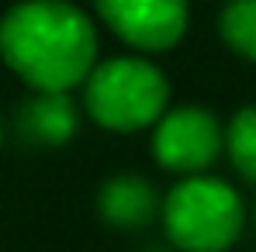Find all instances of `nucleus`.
Here are the masks:
<instances>
[{
    "instance_id": "nucleus-1",
    "label": "nucleus",
    "mask_w": 256,
    "mask_h": 252,
    "mask_svg": "<svg viewBox=\"0 0 256 252\" xmlns=\"http://www.w3.org/2000/svg\"><path fill=\"white\" fill-rule=\"evenodd\" d=\"M0 55L42 93H66L94 73L97 35L66 0H24L0 21Z\"/></svg>"
},
{
    "instance_id": "nucleus-2",
    "label": "nucleus",
    "mask_w": 256,
    "mask_h": 252,
    "mask_svg": "<svg viewBox=\"0 0 256 252\" xmlns=\"http://www.w3.org/2000/svg\"><path fill=\"white\" fill-rule=\"evenodd\" d=\"M163 225L176 249L225 252L236 246L246 225L242 197L214 176H187L163 204Z\"/></svg>"
},
{
    "instance_id": "nucleus-3",
    "label": "nucleus",
    "mask_w": 256,
    "mask_h": 252,
    "mask_svg": "<svg viewBox=\"0 0 256 252\" xmlns=\"http://www.w3.org/2000/svg\"><path fill=\"white\" fill-rule=\"evenodd\" d=\"M86 111L111 131H135L163 121L170 83L146 59H111L86 76Z\"/></svg>"
},
{
    "instance_id": "nucleus-4",
    "label": "nucleus",
    "mask_w": 256,
    "mask_h": 252,
    "mask_svg": "<svg viewBox=\"0 0 256 252\" xmlns=\"http://www.w3.org/2000/svg\"><path fill=\"white\" fill-rule=\"evenodd\" d=\"M222 145H225V131L218 118L204 107H176L163 114L152 135V152L160 166L173 173H190V176L212 166Z\"/></svg>"
},
{
    "instance_id": "nucleus-5",
    "label": "nucleus",
    "mask_w": 256,
    "mask_h": 252,
    "mask_svg": "<svg viewBox=\"0 0 256 252\" xmlns=\"http://www.w3.org/2000/svg\"><path fill=\"white\" fill-rule=\"evenodd\" d=\"M94 3L114 35L146 52L176 45L187 28V0H94Z\"/></svg>"
},
{
    "instance_id": "nucleus-6",
    "label": "nucleus",
    "mask_w": 256,
    "mask_h": 252,
    "mask_svg": "<svg viewBox=\"0 0 256 252\" xmlns=\"http://www.w3.org/2000/svg\"><path fill=\"white\" fill-rule=\"evenodd\" d=\"M100 214L118 228H138L156 214V190L142 176H114L100 187Z\"/></svg>"
},
{
    "instance_id": "nucleus-7",
    "label": "nucleus",
    "mask_w": 256,
    "mask_h": 252,
    "mask_svg": "<svg viewBox=\"0 0 256 252\" xmlns=\"http://www.w3.org/2000/svg\"><path fill=\"white\" fill-rule=\"evenodd\" d=\"M21 131L48 142V145H62L70 142V135L76 131V111L70 104L66 93H42L35 100H28L21 107Z\"/></svg>"
},
{
    "instance_id": "nucleus-8",
    "label": "nucleus",
    "mask_w": 256,
    "mask_h": 252,
    "mask_svg": "<svg viewBox=\"0 0 256 252\" xmlns=\"http://www.w3.org/2000/svg\"><path fill=\"white\" fill-rule=\"evenodd\" d=\"M218 31L242 59L256 62V0H232L218 17Z\"/></svg>"
},
{
    "instance_id": "nucleus-9",
    "label": "nucleus",
    "mask_w": 256,
    "mask_h": 252,
    "mask_svg": "<svg viewBox=\"0 0 256 252\" xmlns=\"http://www.w3.org/2000/svg\"><path fill=\"white\" fill-rule=\"evenodd\" d=\"M228 159L250 183H256V107H242L225 135Z\"/></svg>"
}]
</instances>
